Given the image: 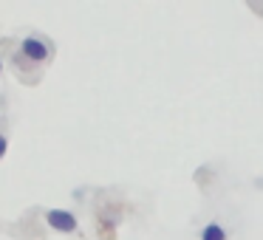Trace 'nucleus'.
<instances>
[{"label":"nucleus","mask_w":263,"mask_h":240,"mask_svg":"<svg viewBox=\"0 0 263 240\" xmlns=\"http://www.w3.org/2000/svg\"><path fill=\"white\" fill-rule=\"evenodd\" d=\"M20 54H23L26 59H31V63H46L51 48H48V43L40 40V37H26V40L20 43Z\"/></svg>","instance_id":"f257e3e1"},{"label":"nucleus","mask_w":263,"mask_h":240,"mask_svg":"<svg viewBox=\"0 0 263 240\" xmlns=\"http://www.w3.org/2000/svg\"><path fill=\"white\" fill-rule=\"evenodd\" d=\"M48 223H51L57 232H74L77 229V217L71 215V212H63V209H51L48 212Z\"/></svg>","instance_id":"f03ea898"},{"label":"nucleus","mask_w":263,"mask_h":240,"mask_svg":"<svg viewBox=\"0 0 263 240\" xmlns=\"http://www.w3.org/2000/svg\"><path fill=\"white\" fill-rule=\"evenodd\" d=\"M201 240H227V234H223L221 226H215V223H210V226L201 232Z\"/></svg>","instance_id":"7ed1b4c3"},{"label":"nucleus","mask_w":263,"mask_h":240,"mask_svg":"<svg viewBox=\"0 0 263 240\" xmlns=\"http://www.w3.org/2000/svg\"><path fill=\"white\" fill-rule=\"evenodd\" d=\"M3 153H6V138L0 136V158H3Z\"/></svg>","instance_id":"20e7f679"},{"label":"nucleus","mask_w":263,"mask_h":240,"mask_svg":"<svg viewBox=\"0 0 263 240\" xmlns=\"http://www.w3.org/2000/svg\"><path fill=\"white\" fill-rule=\"evenodd\" d=\"M0 68H3V65H0Z\"/></svg>","instance_id":"39448f33"}]
</instances>
